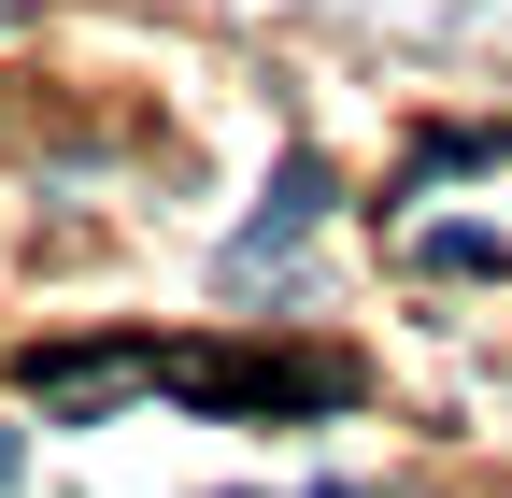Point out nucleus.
<instances>
[{"instance_id": "nucleus-3", "label": "nucleus", "mask_w": 512, "mask_h": 498, "mask_svg": "<svg viewBox=\"0 0 512 498\" xmlns=\"http://www.w3.org/2000/svg\"><path fill=\"white\" fill-rule=\"evenodd\" d=\"M313 214H328V157H285V171H271V214H256V228L228 242V285H256V271H285V242H299Z\"/></svg>"}, {"instance_id": "nucleus-2", "label": "nucleus", "mask_w": 512, "mask_h": 498, "mask_svg": "<svg viewBox=\"0 0 512 498\" xmlns=\"http://www.w3.org/2000/svg\"><path fill=\"white\" fill-rule=\"evenodd\" d=\"M157 385V342H29V399H43V427H100V413H128Z\"/></svg>"}, {"instance_id": "nucleus-5", "label": "nucleus", "mask_w": 512, "mask_h": 498, "mask_svg": "<svg viewBox=\"0 0 512 498\" xmlns=\"http://www.w3.org/2000/svg\"><path fill=\"white\" fill-rule=\"evenodd\" d=\"M0 484H15V427H0Z\"/></svg>"}, {"instance_id": "nucleus-6", "label": "nucleus", "mask_w": 512, "mask_h": 498, "mask_svg": "<svg viewBox=\"0 0 512 498\" xmlns=\"http://www.w3.org/2000/svg\"><path fill=\"white\" fill-rule=\"evenodd\" d=\"M313 498H370V484H313Z\"/></svg>"}, {"instance_id": "nucleus-7", "label": "nucleus", "mask_w": 512, "mask_h": 498, "mask_svg": "<svg viewBox=\"0 0 512 498\" xmlns=\"http://www.w3.org/2000/svg\"><path fill=\"white\" fill-rule=\"evenodd\" d=\"M15 15H29V0H0V29H15Z\"/></svg>"}, {"instance_id": "nucleus-4", "label": "nucleus", "mask_w": 512, "mask_h": 498, "mask_svg": "<svg viewBox=\"0 0 512 498\" xmlns=\"http://www.w3.org/2000/svg\"><path fill=\"white\" fill-rule=\"evenodd\" d=\"M413 257L470 285V271H512V228H470V214H456V228H427V242H413Z\"/></svg>"}, {"instance_id": "nucleus-1", "label": "nucleus", "mask_w": 512, "mask_h": 498, "mask_svg": "<svg viewBox=\"0 0 512 498\" xmlns=\"http://www.w3.org/2000/svg\"><path fill=\"white\" fill-rule=\"evenodd\" d=\"M157 385L200 399V413H342V399H356V356H342V342H299V356H228V342H200V356H157Z\"/></svg>"}]
</instances>
